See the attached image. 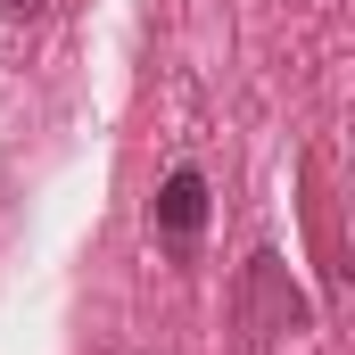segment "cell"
Segmentation results:
<instances>
[{
    "instance_id": "cell-1",
    "label": "cell",
    "mask_w": 355,
    "mask_h": 355,
    "mask_svg": "<svg viewBox=\"0 0 355 355\" xmlns=\"http://www.w3.org/2000/svg\"><path fill=\"white\" fill-rule=\"evenodd\" d=\"M314 314H306V289L289 281V265L257 248L248 265H240V289H232V331H240V347H272V339H297Z\"/></svg>"
},
{
    "instance_id": "cell-2",
    "label": "cell",
    "mask_w": 355,
    "mask_h": 355,
    "mask_svg": "<svg viewBox=\"0 0 355 355\" xmlns=\"http://www.w3.org/2000/svg\"><path fill=\"white\" fill-rule=\"evenodd\" d=\"M149 223H157V240L166 248H198V232H207V174L198 166H174V174L157 182V198H149Z\"/></svg>"
},
{
    "instance_id": "cell-3",
    "label": "cell",
    "mask_w": 355,
    "mask_h": 355,
    "mask_svg": "<svg viewBox=\"0 0 355 355\" xmlns=\"http://www.w3.org/2000/svg\"><path fill=\"white\" fill-rule=\"evenodd\" d=\"M33 8H42V0H0V17H33Z\"/></svg>"
}]
</instances>
